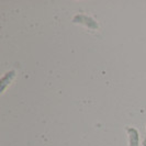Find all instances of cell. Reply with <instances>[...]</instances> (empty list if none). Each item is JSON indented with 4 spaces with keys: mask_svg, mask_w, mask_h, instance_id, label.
Instances as JSON below:
<instances>
[{
    "mask_svg": "<svg viewBox=\"0 0 146 146\" xmlns=\"http://www.w3.org/2000/svg\"><path fill=\"white\" fill-rule=\"evenodd\" d=\"M129 134V143L130 146H139V133L134 127H127L126 129Z\"/></svg>",
    "mask_w": 146,
    "mask_h": 146,
    "instance_id": "cell-1",
    "label": "cell"
}]
</instances>
